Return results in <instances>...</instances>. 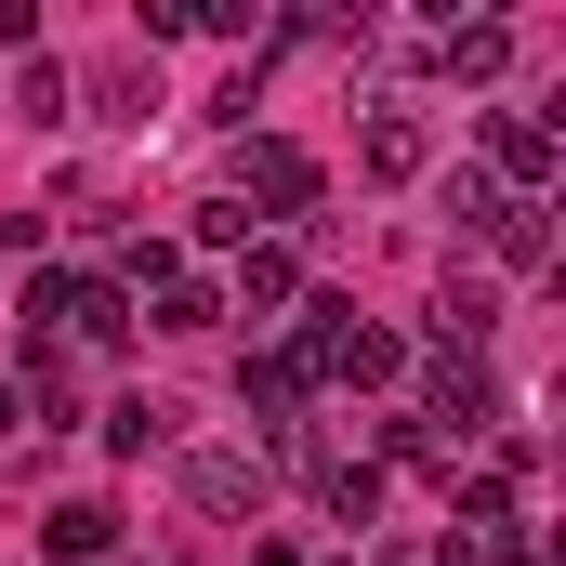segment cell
I'll list each match as a JSON object with an SVG mask.
<instances>
[{"instance_id": "277c9868", "label": "cell", "mask_w": 566, "mask_h": 566, "mask_svg": "<svg viewBox=\"0 0 566 566\" xmlns=\"http://www.w3.org/2000/svg\"><path fill=\"white\" fill-rule=\"evenodd\" d=\"M171 422H185L171 396H119V409H106V448H171Z\"/></svg>"}, {"instance_id": "7a4b0ae2", "label": "cell", "mask_w": 566, "mask_h": 566, "mask_svg": "<svg viewBox=\"0 0 566 566\" xmlns=\"http://www.w3.org/2000/svg\"><path fill=\"white\" fill-rule=\"evenodd\" d=\"M238 185H264L277 211H303V198H316V158H303V145H251V158H238Z\"/></svg>"}, {"instance_id": "5b68a950", "label": "cell", "mask_w": 566, "mask_h": 566, "mask_svg": "<svg viewBox=\"0 0 566 566\" xmlns=\"http://www.w3.org/2000/svg\"><path fill=\"white\" fill-rule=\"evenodd\" d=\"M93 106H106L119 133H145V119H158V80H145V66H106V80H93Z\"/></svg>"}, {"instance_id": "8992f818", "label": "cell", "mask_w": 566, "mask_h": 566, "mask_svg": "<svg viewBox=\"0 0 566 566\" xmlns=\"http://www.w3.org/2000/svg\"><path fill=\"white\" fill-rule=\"evenodd\" d=\"M13 106H27V119H40V133H53V119H66V66H53V53H40V66H27V80H13Z\"/></svg>"}, {"instance_id": "3957f363", "label": "cell", "mask_w": 566, "mask_h": 566, "mask_svg": "<svg viewBox=\"0 0 566 566\" xmlns=\"http://www.w3.org/2000/svg\"><path fill=\"white\" fill-rule=\"evenodd\" d=\"M422 158H434V133L409 119V106H382V119H369V171H422Z\"/></svg>"}, {"instance_id": "6da1fadb", "label": "cell", "mask_w": 566, "mask_h": 566, "mask_svg": "<svg viewBox=\"0 0 566 566\" xmlns=\"http://www.w3.org/2000/svg\"><path fill=\"white\" fill-rule=\"evenodd\" d=\"M185 488H198L211 514H251V501H264V461H238V448H198V461H185Z\"/></svg>"}]
</instances>
